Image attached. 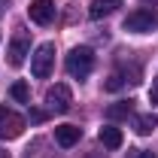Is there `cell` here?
Here are the masks:
<instances>
[{"label": "cell", "mask_w": 158, "mask_h": 158, "mask_svg": "<svg viewBox=\"0 0 158 158\" xmlns=\"http://www.w3.org/2000/svg\"><path fill=\"white\" fill-rule=\"evenodd\" d=\"M91 70H94V52H91L88 46L70 49V55H67V73L73 79H85Z\"/></svg>", "instance_id": "1"}, {"label": "cell", "mask_w": 158, "mask_h": 158, "mask_svg": "<svg viewBox=\"0 0 158 158\" xmlns=\"http://www.w3.org/2000/svg\"><path fill=\"white\" fill-rule=\"evenodd\" d=\"M158 27V12L155 9H134L125 19V31L131 34H152Z\"/></svg>", "instance_id": "2"}, {"label": "cell", "mask_w": 158, "mask_h": 158, "mask_svg": "<svg viewBox=\"0 0 158 158\" xmlns=\"http://www.w3.org/2000/svg\"><path fill=\"white\" fill-rule=\"evenodd\" d=\"M52 64H55V43H43L37 46V52L31 55V73L37 79H46L52 73Z\"/></svg>", "instance_id": "3"}, {"label": "cell", "mask_w": 158, "mask_h": 158, "mask_svg": "<svg viewBox=\"0 0 158 158\" xmlns=\"http://www.w3.org/2000/svg\"><path fill=\"white\" fill-rule=\"evenodd\" d=\"M24 131V118L6 106H0V140H15Z\"/></svg>", "instance_id": "4"}, {"label": "cell", "mask_w": 158, "mask_h": 158, "mask_svg": "<svg viewBox=\"0 0 158 158\" xmlns=\"http://www.w3.org/2000/svg\"><path fill=\"white\" fill-rule=\"evenodd\" d=\"M46 103H49L52 113H67L70 103H73V94H70V88H67L64 82H58V85H52V88L46 91Z\"/></svg>", "instance_id": "5"}, {"label": "cell", "mask_w": 158, "mask_h": 158, "mask_svg": "<svg viewBox=\"0 0 158 158\" xmlns=\"http://www.w3.org/2000/svg\"><path fill=\"white\" fill-rule=\"evenodd\" d=\"M27 55H31V40H27V34L21 31V34H15L12 43H9V64H12V67H21Z\"/></svg>", "instance_id": "6"}, {"label": "cell", "mask_w": 158, "mask_h": 158, "mask_svg": "<svg viewBox=\"0 0 158 158\" xmlns=\"http://www.w3.org/2000/svg\"><path fill=\"white\" fill-rule=\"evenodd\" d=\"M27 15H31V21H37V24H49V21L55 19V3L52 0H34L27 6Z\"/></svg>", "instance_id": "7"}, {"label": "cell", "mask_w": 158, "mask_h": 158, "mask_svg": "<svg viewBox=\"0 0 158 158\" xmlns=\"http://www.w3.org/2000/svg\"><path fill=\"white\" fill-rule=\"evenodd\" d=\"M79 137H82V131H79L76 125H58L55 128V140H58V146H64V149L76 146Z\"/></svg>", "instance_id": "8"}, {"label": "cell", "mask_w": 158, "mask_h": 158, "mask_svg": "<svg viewBox=\"0 0 158 158\" xmlns=\"http://www.w3.org/2000/svg\"><path fill=\"white\" fill-rule=\"evenodd\" d=\"M98 140L106 146V149H118L125 137H122V131H118V128H113V125H103V128H100V134H98Z\"/></svg>", "instance_id": "9"}, {"label": "cell", "mask_w": 158, "mask_h": 158, "mask_svg": "<svg viewBox=\"0 0 158 158\" xmlns=\"http://www.w3.org/2000/svg\"><path fill=\"white\" fill-rule=\"evenodd\" d=\"M118 6H122V0H91V9H88V15H91V19H103V15L116 12Z\"/></svg>", "instance_id": "10"}, {"label": "cell", "mask_w": 158, "mask_h": 158, "mask_svg": "<svg viewBox=\"0 0 158 158\" xmlns=\"http://www.w3.org/2000/svg\"><path fill=\"white\" fill-rule=\"evenodd\" d=\"M131 116V100H116V103H110L106 106V118H128Z\"/></svg>", "instance_id": "11"}, {"label": "cell", "mask_w": 158, "mask_h": 158, "mask_svg": "<svg viewBox=\"0 0 158 158\" xmlns=\"http://www.w3.org/2000/svg\"><path fill=\"white\" fill-rule=\"evenodd\" d=\"M152 128H158V116H152V113H146V116L137 118V134H152Z\"/></svg>", "instance_id": "12"}, {"label": "cell", "mask_w": 158, "mask_h": 158, "mask_svg": "<svg viewBox=\"0 0 158 158\" xmlns=\"http://www.w3.org/2000/svg\"><path fill=\"white\" fill-rule=\"evenodd\" d=\"M12 98L19 100V103H27V100H31V91H27V82H15V85H12Z\"/></svg>", "instance_id": "13"}, {"label": "cell", "mask_w": 158, "mask_h": 158, "mask_svg": "<svg viewBox=\"0 0 158 158\" xmlns=\"http://www.w3.org/2000/svg\"><path fill=\"white\" fill-rule=\"evenodd\" d=\"M122 85H125V79L118 76V73H116V76H110V79H106V91H118Z\"/></svg>", "instance_id": "14"}, {"label": "cell", "mask_w": 158, "mask_h": 158, "mask_svg": "<svg viewBox=\"0 0 158 158\" xmlns=\"http://www.w3.org/2000/svg\"><path fill=\"white\" fill-rule=\"evenodd\" d=\"M149 100H152V103L158 106V76L152 79V88H149Z\"/></svg>", "instance_id": "15"}, {"label": "cell", "mask_w": 158, "mask_h": 158, "mask_svg": "<svg viewBox=\"0 0 158 158\" xmlns=\"http://www.w3.org/2000/svg\"><path fill=\"white\" fill-rule=\"evenodd\" d=\"M140 158H155V155H152V152H140Z\"/></svg>", "instance_id": "16"}, {"label": "cell", "mask_w": 158, "mask_h": 158, "mask_svg": "<svg viewBox=\"0 0 158 158\" xmlns=\"http://www.w3.org/2000/svg\"><path fill=\"white\" fill-rule=\"evenodd\" d=\"M0 158H9V152H6V149H0Z\"/></svg>", "instance_id": "17"}, {"label": "cell", "mask_w": 158, "mask_h": 158, "mask_svg": "<svg viewBox=\"0 0 158 158\" xmlns=\"http://www.w3.org/2000/svg\"><path fill=\"white\" fill-rule=\"evenodd\" d=\"M91 158H94V155H91Z\"/></svg>", "instance_id": "18"}]
</instances>
